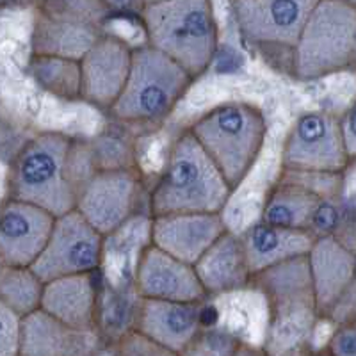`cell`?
<instances>
[{
  "mask_svg": "<svg viewBox=\"0 0 356 356\" xmlns=\"http://www.w3.org/2000/svg\"><path fill=\"white\" fill-rule=\"evenodd\" d=\"M189 132L235 191L262 152L267 122L255 104L230 100L207 111L191 125Z\"/></svg>",
  "mask_w": 356,
  "mask_h": 356,
  "instance_id": "obj_4",
  "label": "cell"
},
{
  "mask_svg": "<svg viewBox=\"0 0 356 356\" xmlns=\"http://www.w3.org/2000/svg\"><path fill=\"white\" fill-rule=\"evenodd\" d=\"M77 139L63 132H41L29 139L11 162L9 198L33 203L59 218L75 211L79 187L72 175Z\"/></svg>",
  "mask_w": 356,
  "mask_h": 356,
  "instance_id": "obj_1",
  "label": "cell"
},
{
  "mask_svg": "<svg viewBox=\"0 0 356 356\" xmlns=\"http://www.w3.org/2000/svg\"><path fill=\"white\" fill-rule=\"evenodd\" d=\"M56 216L9 198L0 207V264L33 267L47 246Z\"/></svg>",
  "mask_w": 356,
  "mask_h": 356,
  "instance_id": "obj_13",
  "label": "cell"
},
{
  "mask_svg": "<svg viewBox=\"0 0 356 356\" xmlns=\"http://www.w3.org/2000/svg\"><path fill=\"white\" fill-rule=\"evenodd\" d=\"M111 356H180L139 332H130L111 348Z\"/></svg>",
  "mask_w": 356,
  "mask_h": 356,
  "instance_id": "obj_28",
  "label": "cell"
},
{
  "mask_svg": "<svg viewBox=\"0 0 356 356\" xmlns=\"http://www.w3.org/2000/svg\"><path fill=\"white\" fill-rule=\"evenodd\" d=\"M134 289L141 300L207 303L209 296L195 266L182 262L154 244L141 251L134 269Z\"/></svg>",
  "mask_w": 356,
  "mask_h": 356,
  "instance_id": "obj_12",
  "label": "cell"
},
{
  "mask_svg": "<svg viewBox=\"0 0 356 356\" xmlns=\"http://www.w3.org/2000/svg\"><path fill=\"white\" fill-rule=\"evenodd\" d=\"M235 356H271L267 353L266 348H260V346L248 344V342H243V346L239 348L237 355Z\"/></svg>",
  "mask_w": 356,
  "mask_h": 356,
  "instance_id": "obj_33",
  "label": "cell"
},
{
  "mask_svg": "<svg viewBox=\"0 0 356 356\" xmlns=\"http://www.w3.org/2000/svg\"><path fill=\"white\" fill-rule=\"evenodd\" d=\"M285 173L342 175L349 166L340 118L326 111H307L296 118L282 146Z\"/></svg>",
  "mask_w": 356,
  "mask_h": 356,
  "instance_id": "obj_7",
  "label": "cell"
},
{
  "mask_svg": "<svg viewBox=\"0 0 356 356\" xmlns=\"http://www.w3.org/2000/svg\"><path fill=\"white\" fill-rule=\"evenodd\" d=\"M22 317L0 301V356H20Z\"/></svg>",
  "mask_w": 356,
  "mask_h": 356,
  "instance_id": "obj_29",
  "label": "cell"
},
{
  "mask_svg": "<svg viewBox=\"0 0 356 356\" xmlns=\"http://www.w3.org/2000/svg\"><path fill=\"white\" fill-rule=\"evenodd\" d=\"M344 323H355L356 324V316L351 317V319H349V321H344Z\"/></svg>",
  "mask_w": 356,
  "mask_h": 356,
  "instance_id": "obj_35",
  "label": "cell"
},
{
  "mask_svg": "<svg viewBox=\"0 0 356 356\" xmlns=\"http://www.w3.org/2000/svg\"><path fill=\"white\" fill-rule=\"evenodd\" d=\"M146 43L196 79L214 61L219 25L212 0H162L143 11Z\"/></svg>",
  "mask_w": 356,
  "mask_h": 356,
  "instance_id": "obj_3",
  "label": "cell"
},
{
  "mask_svg": "<svg viewBox=\"0 0 356 356\" xmlns=\"http://www.w3.org/2000/svg\"><path fill=\"white\" fill-rule=\"evenodd\" d=\"M106 237L77 211L56 218L47 246L31 267L43 284L66 276L98 273L104 262Z\"/></svg>",
  "mask_w": 356,
  "mask_h": 356,
  "instance_id": "obj_8",
  "label": "cell"
},
{
  "mask_svg": "<svg viewBox=\"0 0 356 356\" xmlns=\"http://www.w3.org/2000/svg\"><path fill=\"white\" fill-rule=\"evenodd\" d=\"M100 296L98 273L66 276L44 284L41 310L66 326L97 332Z\"/></svg>",
  "mask_w": 356,
  "mask_h": 356,
  "instance_id": "obj_18",
  "label": "cell"
},
{
  "mask_svg": "<svg viewBox=\"0 0 356 356\" xmlns=\"http://www.w3.org/2000/svg\"><path fill=\"white\" fill-rule=\"evenodd\" d=\"M324 353L328 356H356V324L339 323L330 335Z\"/></svg>",
  "mask_w": 356,
  "mask_h": 356,
  "instance_id": "obj_30",
  "label": "cell"
},
{
  "mask_svg": "<svg viewBox=\"0 0 356 356\" xmlns=\"http://www.w3.org/2000/svg\"><path fill=\"white\" fill-rule=\"evenodd\" d=\"M356 56V2L321 0L291 52L292 75L312 82L353 68Z\"/></svg>",
  "mask_w": 356,
  "mask_h": 356,
  "instance_id": "obj_6",
  "label": "cell"
},
{
  "mask_svg": "<svg viewBox=\"0 0 356 356\" xmlns=\"http://www.w3.org/2000/svg\"><path fill=\"white\" fill-rule=\"evenodd\" d=\"M88 150L97 171L136 168L134 146L122 136L102 134L93 143H88Z\"/></svg>",
  "mask_w": 356,
  "mask_h": 356,
  "instance_id": "obj_26",
  "label": "cell"
},
{
  "mask_svg": "<svg viewBox=\"0 0 356 356\" xmlns=\"http://www.w3.org/2000/svg\"><path fill=\"white\" fill-rule=\"evenodd\" d=\"M241 239L251 275L257 276L296 259L307 257L316 237L308 230L273 227L257 219L251 227L246 228V232L241 234Z\"/></svg>",
  "mask_w": 356,
  "mask_h": 356,
  "instance_id": "obj_19",
  "label": "cell"
},
{
  "mask_svg": "<svg viewBox=\"0 0 356 356\" xmlns=\"http://www.w3.org/2000/svg\"><path fill=\"white\" fill-rule=\"evenodd\" d=\"M106 348L98 332L66 326L41 308L22 319L20 356H100Z\"/></svg>",
  "mask_w": 356,
  "mask_h": 356,
  "instance_id": "obj_16",
  "label": "cell"
},
{
  "mask_svg": "<svg viewBox=\"0 0 356 356\" xmlns=\"http://www.w3.org/2000/svg\"><path fill=\"white\" fill-rule=\"evenodd\" d=\"M104 33V27L98 25L52 17L38 9L31 33V54L81 61Z\"/></svg>",
  "mask_w": 356,
  "mask_h": 356,
  "instance_id": "obj_21",
  "label": "cell"
},
{
  "mask_svg": "<svg viewBox=\"0 0 356 356\" xmlns=\"http://www.w3.org/2000/svg\"><path fill=\"white\" fill-rule=\"evenodd\" d=\"M319 202L321 196L316 191L289 175L282 177V180L269 191L259 219L273 227L308 230Z\"/></svg>",
  "mask_w": 356,
  "mask_h": 356,
  "instance_id": "obj_22",
  "label": "cell"
},
{
  "mask_svg": "<svg viewBox=\"0 0 356 356\" xmlns=\"http://www.w3.org/2000/svg\"><path fill=\"white\" fill-rule=\"evenodd\" d=\"M195 269L209 298L244 291L253 284L241 234L230 228L205 251Z\"/></svg>",
  "mask_w": 356,
  "mask_h": 356,
  "instance_id": "obj_20",
  "label": "cell"
},
{
  "mask_svg": "<svg viewBox=\"0 0 356 356\" xmlns=\"http://www.w3.org/2000/svg\"><path fill=\"white\" fill-rule=\"evenodd\" d=\"M111 17H134L141 18L146 8L145 0H102Z\"/></svg>",
  "mask_w": 356,
  "mask_h": 356,
  "instance_id": "obj_32",
  "label": "cell"
},
{
  "mask_svg": "<svg viewBox=\"0 0 356 356\" xmlns=\"http://www.w3.org/2000/svg\"><path fill=\"white\" fill-rule=\"evenodd\" d=\"M234 189L189 132L171 145L166 164L150 193L152 216L221 212Z\"/></svg>",
  "mask_w": 356,
  "mask_h": 356,
  "instance_id": "obj_2",
  "label": "cell"
},
{
  "mask_svg": "<svg viewBox=\"0 0 356 356\" xmlns=\"http://www.w3.org/2000/svg\"><path fill=\"white\" fill-rule=\"evenodd\" d=\"M319 317H333L356 284V253L330 237H317L307 255Z\"/></svg>",
  "mask_w": 356,
  "mask_h": 356,
  "instance_id": "obj_15",
  "label": "cell"
},
{
  "mask_svg": "<svg viewBox=\"0 0 356 356\" xmlns=\"http://www.w3.org/2000/svg\"><path fill=\"white\" fill-rule=\"evenodd\" d=\"M134 47L116 34L104 33L81 59L82 102L109 113L125 89Z\"/></svg>",
  "mask_w": 356,
  "mask_h": 356,
  "instance_id": "obj_11",
  "label": "cell"
},
{
  "mask_svg": "<svg viewBox=\"0 0 356 356\" xmlns=\"http://www.w3.org/2000/svg\"><path fill=\"white\" fill-rule=\"evenodd\" d=\"M141 191L138 168L98 170L79 189L75 211L107 239L136 216Z\"/></svg>",
  "mask_w": 356,
  "mask_h": 356,
  "instance_id": "obj_9",
  "label": "cell"
},
{
  "mask_svg": "<svg viewBox=\"0 0 356 356\" xmlns=\"http://www.w3.org/2000/svg\"><path fill=\"white\" fill-rule=\"evenodd\" d=\"M27 73L44 93L66 102L82 100L81 61L31 54L27 61Z\"/></svg>",
  "mask_w": 356,
  "mask_h": 356,
  "instance_id": "obj_23",
  "label": "cell"
},
{
  "mask_svg": "<svg viewBox=\"0 0 356 356\" xmlns=\"http://www.w3.org/2000/svg\"><path fill=\"white\" fill-rule=\"evenodd\" d=\"M146 2V6L148 4H157V2H162V0H145Z\"/></svg>",
  "mask_w": 356,
  "mask_h": 356,
  "instance_id": "obj_34",
  "label": "cell"
},
{
  "mask_svg": "<svg viewBox=\"0 0 356 356\" xmlns=\"http://www.w3.org/2000/svg\"><path fill=\"white\" fill-rule=\"evenodd\" d=\"M8 2H9V0H0V8H2V6L8 4Z\"/></svg>",
  "mask_w": 356,
  "mask_h": 356,
  "instance_id": "obj_36",
  "label": "cell"
},
{
  "mask_svg": "<svg viewBox=\"0 0 356 356\" xmlns=\"http://www.w3.org/2000/svg\"><path fill=\"white\" fill-rule=\"evenodd\" d=\"M321 0H230L243 38L257 47H296L308 17Z\"/></svg>",
  "mask_w": 356,
  "mask_h": 356,
  "instance_id": "obj_10",
  "label": "cell"
},
{
  "mask_svg": "<svg viewBox=\"0 0 356 356\" xmlns=\"http://www.w3.org/2000/svg\"><path fill=\"white\" fill-rule=\"evenodd\" d=\"M340 129H342V138H344L349 161H356V98L344 116L340 118Z\"/></svg>",
  "mask_w": 356,
  "mask_h": 356,
  "instance_id": "obj_31",
  "label": "cell"
},
{
  "mask_svg": "<svg viewBox=\"0 0 356 356\" xmlns=\"http://www.w3.org/2000/svg\"><path fill=\"white\" fill-rule=\"evenodd\" d=\"M308 232L316 239H335L356 253V203L346 200L340 193L324 196L312 216Z\"/></svg>",
  "mask_w": 356,
  "mask_h": 356,
  "instance_id": "obj_24",
  "label": "cell"
},
{
  "mask_svg": "<svg viewBox=\"0 0 356 356\" xmlns=\"http://www.w3.org/2000/svg\"><path fill=\"white\" fill-rule=\"evenodd\" d=\"M353 70H356V56H355V63H353Z\"/></svg>",
  "mask_w": 356,
  "mask_h": 356,
  "instance_id": "obj_38",
  "label": "cell"
},
{
  "mask_svg": "<svg viewBox=\"0 0 356 356\" xmlns=\"http://www.w3.org/2000/svg\"><path fill=\"white\" fill-rule=\"evenodd\" d=\"M227 230L221 212L152 216L150 244L175 259L195 266Z\"/></svg>",
  "mask_w": 356,
  "mask_h": 356,
  "instance_id": "obj_14",
  "label": "cell"
},
{
  "mask_svg": "<svg viewBox=\"0 0 356 356\" xmlns=\"http://www.w3.org/2000/svg\"><path fill=\"white\" fill-rule=\"evenodd\" d=\"M205 303L141 300L136 332L157 344L182 353L205 326Z\"/></svg>",
  "mask_w": 356,
  "mask_h": 356,
  "instance_id": "obj_17",
  "label": "cell"
},
{
  "mask_svg": "<svg viewBox=\"0 0 356 356\" xmlns=\"http://www.w3.org/2000/svg\"><path fill=\"white\" fill-rule=\"evenodd\" d=\"M312 356H328V355H326V353H319V355H312Z\"/></svg>",
  "mask_w": 356,
  "mask_h": 356,
  "instance_id": "obj_37",
  "label": "cell"
},
{
  "mask_svg": "<svg viewBox=\"0 0 356 356\" xmlns=\"http://www.w3.org/2000/svg\"><path fill=\"white\" fill-rule=\"evenodd\" d=\"M43 289L44 284L31 267L0 264V301L22 319L40 310Z\"/></svg>",
  "mask_w": 356,
  "mask_h": 356,
  "instance_id": "obj_25",
  "label": "cell"
},
{
  "mask_svg": "<svg viewBox=\"0 0 356 356\" xmlns=\"http://www.w3.org/2000/svg\"><path fill=\"white\" fill-rule=\"evenodd\" d=\"M193 81L182 66L148 43L134 47L129 81L109 111L111 118L129 127L159 125L177 107Z\"/></svg>",
  "mask_w": 356,
  "mask_h": 356,
  "instance_id": "obj_5",
  "label": "cell"
},
{
  "mask_svg": "<svg viewBox=\"0 0 356 356\" xmlns=\"http://www.w3.org/2000/svg\"><path fill=\"white\" fill-rule=\"evenodd\" d=\"M244 340L219 326H203L180 356H235Z\"/></svg>",
  "mask_w": 356,
  "mask_h": 356,
  "instance_id": "obj_27",
  "label": "cell"
}]
</instances>
